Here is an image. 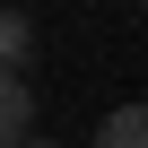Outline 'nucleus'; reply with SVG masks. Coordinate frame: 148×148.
<instances>
[{
	"label": "nucleus",
	"mask_w": 148,
	"mask_h": 148,
	"mask_svg": "<svg viewBox=\"0 0 148 148\" xmlns=\"http://www.w3.org/2000/svg\"><path fill=\"white\" fill-rule=\"evenodd\" d=\"M35 131V87H26V70H0V148H18Z\"/></svg>",
	"instance_id": "f257e3e1"
},
{
	"label": "nucleus",
	"mask_w": 148,
	"mask_h": 148,
	"mask_svg": "<svg viewBox=\"0 0 148 148\" xmlns=\"http://www.w3.org/2000/svg\"><path fill=\"white\" fill-rule=\"evenodd\" d=\"M96 148H148V105H113L96 122Z\"/></svg>",
	"instance_id": "f03ea898"
},
{
	"label": "nucleus",
	"mask_w": 148,
	"mask_h": 148,
	"mask_svg": "<svg viewBox=\"0 0 148 148\" xmlns=\"http://www.w3.org/2000/svg\"><path fill=\"white\" fill-rule=\"evenodd\" d=\"M26 61H35V26H26V9L0 0V70H26Z\"/></svg>",
	"instance_id": "7ed1b4c3"
},
{
	"label": "nucleus",
	"mask_w": 148,
	"mask_h": 148,
	"mask_svg": "<svg viewBox=\"0 0 148 148\" xmlns=\"http://www.w3.org/2000/svg\"><path fill=\"white\" fill-rule=\"evenodd\" d=\"M18 148H52V139H35V131H26V139H18Z\"/></svg>",
	"instance_id": "20e7f679"
},
{
	"label": "nucleus",
	"mask_w": 148,
	"mask_h": 148,
	"mask_svg": "<svg viewBox=\"0 0 148 148\" xmlns=\"http://www.w3.org/2000/svg\"><path fill=\"white\" fill-rule=\"evenodd\" d=\"M139 9H148V0H139Z\"/></svg>",
	"instance_id": "39448f33"
}]
</instances>
